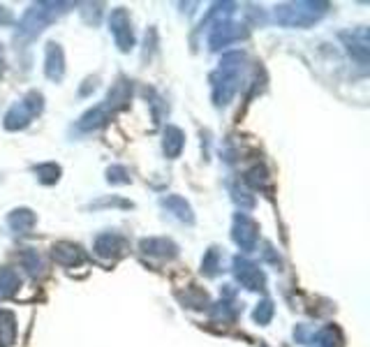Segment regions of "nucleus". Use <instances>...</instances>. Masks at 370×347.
Segmentation results:
<instances>
[{
    "label": "nucleus",
    "instance_id": "26",
    "mask_svg": "<svg viewBox=\"0 0 370 347\" xmlns=\"http://www.w3.org/2000/svg\"><path fill=\"white\" fill-rule=\"evenodd\" d=\"M222 269V257H220V250L216 246H211L206 250V255L201 259V274L206 278H216Z\"/></svg>",
    "mask_w": 370,
    "mask_h": 347
},
{
    "label": "nucleus",
    "instance_id": "4",
    "mask_svg": "<svg viewBox=\"0 0 370 347\" xmlns=\"http://www.w3.org/2000/svg\"><path fill=\"white\" fill-rule=\"evenodd\" d=\"M44 109V98L40 90H28L26 95L14 102L12 107L7 109V114L3 118V125L9 133H16V130H26L33 123L35 116H40Z\"/></svg>",
    "mask_w": 370,
    "mask_h": 347
},
{
    "label": "nucleus",
    "instance_id": "28",
    "mask_svg": "<svg viewBox=\"0 0 370 347\" xmlns=\"http://www.w3.org/2000/svg\"><path fill=\"white\" fill-rule=\"evenodd\" d=\"M229 192H231V200H234V204H238L240 209H253L255 206V197L250 195L245 187H240L238 183H229Z\"/></svg>",
    "mask_w": 370,
    "mask_h": 347
},
{
    "label": "nucleus",
    "instance_id": "6",
    "mask_svg": "<svg viewBox=\"0 0 370 347\" xmlns=\"http://www.w3.org/2000/svg\"><path fill=\"white\" fill-rule=\"evenodd\" d=\"M109 31L114 35V42L118 46V51H132L134 49V31H132V19H130L125 7L111 9L109 14Z\"/></svg>",
    "mask_w": 370,
    "mask_h": 347
},
{
    "label": "nucleus",
    "instance_id": "24",
    "mask_svg": "<svg viewBox=\"0 0 370 347\" xmlns=\"http://www.w3.org/2000/svg\"><path fill=\"white\" fill-rule=\"evenodd\" d=\"M35 176H37V181H40L42 185H53V183H58L60 181V165H56V162H42V165H37L35 167Z\"/></svg>",
    "mask_w": 370,
    "mask_h": 347
},
{
    "label": "nucleus",
    "instance_id": "10",
    "mask_svg": "<svg viewBox=\"0 0 370 347\" xmlns=\"http://www.w3.org/2000/svg\"><path fill=\"white\" fill-rule=\"evenodd\" d=\"M130 100H132V81L125 77H118L116 83L107 93V98L102 100V107H105L111 116H116L118 111H123L130 107Z\"/></svg>",
    "mask_w": 370,
    "mask_h": 347
},
{
    "label": "nucleus",
    "instance_id": "18",
    "mask_svg": "<svg viewBox=\"0 0 370 347\" xmlns=\"http://www.w3.org/2000/svg\"><path fill=\"white\" fill-rule=\"evenodd\" d=\"M37 222V215L31 209H14L12 213L7 215V224L9 229L16 232V234H31L33 227Z\"/></svg>",
    "mask_w": 370,
    "mask_h": 347
},
{
    "label": "nucleus",
    "instance_id": "1",
    "mask_svg": "<svg viewBox=\"0 0 370 347\" xmlns=\"http://www.w3.org/2000/svg\"><path fill=\"white\" fill-rule=\"evenodd\" d=\"M245 70V53L243 51H229L220 58L218 70L211 74V88L216 107H225L236 95Z\"/></svg>",
    "mask_w": 370,
    "mask_h": 347
},
{
    "label": "nucleus",
    "instance_id": "12",
    "mask_svg": "<svg viewBox=\"0 0 370 347\" xmlns=\"http://www.w3.org/2000/svg\"><path fill=\"white\" fill-rule=\"evenodd\" d=\"M139 250L148 257H157V259H174L179 257V246L171 239L164 237H151V239H142L139 241Z\"/></svg>",
    "mask_w": 370,
    "mask_h": 347
},
{
    "label": "nucleus",
    "instance_id": "27",
    "mask_svg": "<svg viewBox=\"0 0 370 347\" xmlns=\"http://www.w3.org/2000/svg\"><path fill=\"white\" fill-rule=\"evenodd\" d=\"M273 313H275V306H273V301H271V299H264V301H259V304H257L255 313H253V320H255L257 324L266 326L268 322L273 320Z\"/></svg>",
    "mask_w": 370,
    "mask_h": 347
},
{
    "label": "nucleus",
    "instance_id": "30",
    "mask_svg": "<svg viewBox=\"0 0 370 347\" xmlns=\"http://www.w3.org/2000/svg\"><path fill=\"white\" fill-rule=\"evenodd\" d=\"M262 255H264V259H266V261H271V264H273L278 271H280V266H282V259H280V255H278V250L271 246V243H264Z\"/></svg>",
    "mask_w": 370,
    "mask_h": 347
},
{
    "label": "nucleus",
    "instance_id": "20",
    "mask_svg": "<svg viewBox=\"0 0 370 347\" xmlns=\"http://www.w3.org/2000/svg\"><path fill=\"white\" fill-rule=\"evenodd\" d=\"M16 343V315L12 311H0V347H12Z\"/></svg>",
    "mask_w": 370,
    "mask_h": 347
},
{
    "label": "nucleus",
    "instance_id": "5",
    "mask_svg": "<svg viewBox=\"0 0 370 347\" xmlns=\"http://www.w3.org/2000/svg\"><path fill=\"white\" fill-rule=\"evenodd\" d=\"M250 35L248 26L243 24H236V21H229V19H222V21H216L208 33V49L211 51H220L225 46L234 44L238 40H245Z\"/></svg>",
    "mask_w": 370,
    "mask_h": 347
},
{
    "label": "nucleus",
    "instance_id": "19",
    "mask_svg": "<svg viewBox=\"0 0 370 347\" xmlns=\"http://www.w3.org/2000/svg\"><path fill=\"white\" fill-rule=\"evenodd\" d=\"M243 181H245V185H250L253 190H259V192H271L273 190L271 176H268V172L264 170L262 165L250 167V170L245 172V176H243Z\"/></svg>",
    "mask_w": 370,
    "mask_h": 347
},
{
    "label": "nucleus",
    "instance_id": "25",
    "mask_svg": "<svg viewBox=\"0 0 370 347\" xmlns=\"http://www.w3.org/2000/svg\"><path fill=\"white\" fill-rule=\"evenodd\" d=\"M211 317L218 322H234L238 317V306L231 304L229 299H222L220 304L211 306Z\"/></svg>",
    "mask_w": 370,
    "mask_h": 347
},
{
    "label": "nucleus",
    "instance_id": "13",
    "mask_svg": "<svg viewBox=\"0 0 370 347\" xmlns=\"http://www.w3.org/2000/svg\"><path fill=\"white\" fill-rule=\"evenodd\" d=\"M44 74L49 81H63L65 77V53L60 44L49 42L44 46Z\"/></svg>",
    "mask_w": 370,
    "mask_h": 347
},
{
    "label": "nucleus",
    "instance_id": "14",
    "mask_svg": "<svg viewBox=\"0 0 370 347\" xmlns=\"http://www.w3.org/2000/svg\"><path fill=\"white\" fill-rule=\"evenodd\" d=\"M340 40L345 42L347 51L352 58H356L361 65L368 63V31L366 28H356V31H347V33H340Z\"/></svg>",
    "mask_w": 370,
    "mask_h": 347
},
{
    "label": "nucleus",
    "instance_id": "16",
    "mask_svg": "<svg viewBox=\"0 0 370 347\" xmlns=\"http://www.w3.org/2000/svg\"><path fill=\"white\" fill-rule=\"evenodd\" d=\"M160 206L162 209L169 211L174 218H179L181 222L185 224H192L194 222V213H192V206L183 200L181 195H166L160 200Z\"/></svg>",
    "mask_w": 370,
    "mask_h": 347
},
{
    "label": "nucleus",
    "instance_id": "2",
    "mask_svg": "<svg viewBox=\"0 0 370 347\" xmlns=\"http://www.w3.org/2000/svg\"><path fill=\"white\" fill-rule=\"evenodd\" d=\"M331 9L329 3H322V0H299V3H282L275 7L273 19L275 24H280L285 28H310L319 21V19L327 16Z\"/></svg>",
    "mask_w": 370,
    "mask_h": 347
},
{
    "label": "nucleus",
    "instance_id": "29",
    "mask_svg": "<svg viewBox=\"0 0 370 347\" xmlns=\"http://www.w3.org/2000/svg\"><path fill=\"white\" fill-rule=\"evenodd\" d=\"M107 181L111 185H127V183H132V176H130L127 167H123V165H111L109 170H107Z\"/></svg>",
    "mask_w": 370,
    "mask_h": 347
},
{
    "label": "nucleus",
    "instance_id": "32",
    "mask_svg": "<svg viewBox=\"0 0 370 347\" xmlns=\"http://www.w3.org/2000/svg\"><path fill=\"white\" fill-rule=\"evenodd\" d=\"M14 21V16H12V12H9L7 7H3L0 5V26H9Z\"/></svg>",
    "mask_w": 370,
    "mask_h": 347
},
{
    "label": "nucleus",
    "instance_id": "23",
    "mask_svg": "<svg viewBox=\"0 0 370 347\" xmlns=\"http://www.w3.org/2000/svg\"><path fill=\"white\" fill-rule=\"evenodd\" d=\"M21 287V278L12 266H0V296H14Z\"/></svg>",
    "mask_w": 370,
    "mask_h": 347
},
{
    "label": "nucleus",
    "instance_id": "3",
    "mask_svg": "<svg viewBox=\"0 0 370 347\" xmlns=\"http://www.w3.org/2000/svg\"><path fill=\"white\" fill-rule=\"evenodd\" d=\"M74 5L72 3H35L31 9H26V14L18 21L16 37L21 40H35L37 35L49 24H53L56 19H60L63 14H68Z\"/></svg>",
    "mask_w": 370,
    "mask_h": 347
},
{
    "label": "nucleus",
    "instance_id": "11",
    "mask_svg": "<svg viewBox=\"0 0 370 347\" xmlns=\"http://www.w3.org/2000/svg\"><path fill=\"white\" fill-rule=\"evenodd\" d=\"M51 257L56 259V264L68 266V269L79 266V264H83V261H88L86 250H83L81 246H77V243H72V241H58V243H53Z\"/></svg>",
    "mask_w": 370,
    "mask_h": 347
},
{
    "label": "nucleus",
    "instance_id": "8",
    "mask_svg": "<svg viewBox=\"0 0 370 347\" xmlns=\"http://www.w3.org/2000/svg\"><path fill=\"white\" fill-rule=\"evenodd\" d=\"M231 239L243 252H253L259 241V224L243 211L236 213L234 222H231Z\"/></svg>",
    "mask_w": 370,
    "mask_h": 347
},
{
    "label": "nucleus",
    "instance_id": "7",
    "mask_svg": "<svg viewBox=\"0 0 370 347\" xmlns=\"http://www.w3.org/2000/svg\"><path fill=\"white\" fill-rule=\"evenodd\" d=\"M231 271H234L238 283L243 285L245 289H250V292H264L266 289V276H264V271L255 264V261L236 255L234 261H231Z\"/></svg>",
    "mask_w": 370,
    "mask_h": 347
},
{
    "label": "nucleus",
    "instance_id": "21",
    "mask_svg": "<svg viewBox=\"0 0 370 347\" xmlns=\"http://www.w3.org/2000/svg\"><path fill=\"white\" fill-rule=\"evenodd\" d=\"M176 299H179L185 308H192V311H204V308L211 306L208 294L199 287H188L185 292H176Z\"/></svg>",
    "mask_w": 370,
    "mask_h": 347
},
{
    "label": "nucleus",
    "instance_id": "31",
    "mask_svg": "<svg viewBox=\"0 0 370 347\" xmlns=\"http://www.w3.org/2000/svg\"><path fill=\"white\" fill-rule=\"evenodd\" d=\"M102 206H120V209H132V204L125 202V200H118V197H114V200H97L90 204V209H102Z\"/></svg>",
    "mask_w": 370,
    "mask_h": 347
},
{
    "label": "nucleus",
    "instance_id": "9",
    "mask_svg": "<svg viewBox=\"0 0 370 347\" xmlns=\"http://www.w3.org/2000/svg\"><path fill=\"white\" fill-rule=\"evenodd\" d=\"M92 250H95V255L100 259L116 261V259L127 255L130 243H127L125 237H120V234H116V232H105L95 239V246H92Z\"/></svg>",
    "mask_w": 370,
    "mask_h": 347
},
{
    "label": "nucleus",
    "instance_id": "15",
    "mask_svg": "<svg viewBox=\"0 0 370 347\" xmlns=\"http://www.w3.org/2000/svg\"><path fill=\"white\" fill-rule=\"evenodd\" d=\"M109 120H111V114L102 105H97V107L88 109L86 114L77 120L74 130H77V133H95V130L105 128Z\"/></svg>",
    "mask_w": 370,
    "mask_h": 347
},
{
    "label": "nucleus",
    "instance_id": "33",
    "mask_svg": "<svg viewBox=\"0 0 370 347\" xmlns=\"http://www.w3.org/2000/svg\"><path fill=\"white\" fill-rule=\"evenodd\" d=\"M3 70H5V63H3V58H0V74H3Z\"/></svg>",
    "mask_w": 370,
    "mask_h": 347
},
{
    "label": "nucleus",
    "instance_id": "22",
    "mask_svg": "<svg viewBox=\"0 0 370 347\" xmlns=\"http://www.w3.org/2000/svg\"><path fill=\"white\" fill-rule=\"evenodd\" d=\"M18 261H21V266L28 271V276H33V278L44 276V259L35 248H23L18 252Z\"/></svg>",
    "mask_w": 370,
    "mask_h": 347
},
{
    "label": "nucleus",
    "instance_id": "17",
    "mask_svg": "<svg viewBox=\"0 0 370 347\" xmlns=\"http://www.w3.org/2000/svg\"><path fill=\"white\" fill-rule=\"evenodd\" d=\"M183 146H185V135L181 128L176 125H166L164 133H162V151L169 160H176L181 153H183Z\"/></svg>",
    "mask_w": 370,
    "mask_h": 347
}]
</instances>
